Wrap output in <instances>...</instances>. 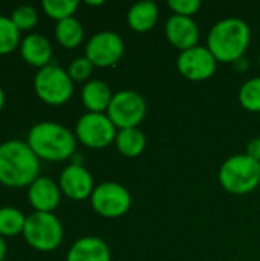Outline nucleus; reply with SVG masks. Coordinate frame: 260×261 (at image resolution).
I'll return each mask as SVG.
<instances>
[{"label":"nucleus","mask_w":260,"mask_h":261,"mask_svg":"<svg viewBox=\"0 0 260 261\" xmlns=\"http://www.w3.org/2000/svg\"><path fill=\"white\" fill-rule=\"evenodd\" d=\"M34 90L37 96L49 106H63L74 95V81L67 70L57 64L38 69L34 78Z\"/></svg>","instance_id":"6"},{"label":"nucleus","mask_w":260,"mask_h":261,"mask_svg":"<svg viewBox=\"0 0 260 261\" xmlns=\"http://www.w3.org/2000/svg\"><path fill=\"white\" fill-rule=\"evenodd\" d=\"M41 6L51 18L60 21V20L74 17L75 11L80 6V2L78 0H43Z\"/></svg>","instance_id":"24"},{"label":"nucleus","mask_w":260,"mask_h":261,"mask_svg":"<svg viewBox=\"0 0 260 261\" xmlns=\"http://www.w3.org/2000/svg\"><path fill=\"white\" fill-rule=\"evenodd\" d=\"M23 237L31 248L40 252H51L61 245L64 231L54 213L34 211L26 217Z\"/></svg>","instance_id":"5"},{"label":"nucleus","mask_w":260,"mask_h":261,"mask_svg":"<svg viewBox=\"0 0 260 261\" xmlns=\"http://www.w3.org/2000/svg\"><path fill=\"white\" fill-rule=\"evenodd\" d=\"M20 54L29 66L43 69L51 64L52 46L44 35L29 34L20 43Z\"/></svg>","instance_id":"16"},{"label":"nucleus","mask_w":260,"mask_h":261,"mask_svg":"<svg viewBox=\"0 0 260 261\" xmlns=\"http://www.w3.org/2000/svg\"><path fill=\"white\" fill-rule=\"evenodd\" d=\"M90 205L101 217L118 219L129 213L132 196L129 190L118 182H103L95 187L90 196Z\"/></svg>","instance_id":"9"},{"label":"nucleus","mask_w":260,"mask_h":261,"mask_svg":"<svg viewBox=\"0 0 260 261\" xmlns=\"http://www.w3.org/2000/svg\"><path fill=\"white\" fill-rule=\"evenodd\" d=\"M233 66H234V69H236L238 72H245V70L250 67V63H248V60H247L245 57H242V58H239L238 61H234Z\"/></svg>","instance_id":"29"},{"label":"nucleus","mask_w":260,"mask_h":261,"mask_svg":"<svg viewBox=\"0 0 260 261\" xmlns=\"http://www.w3.org/2000/svg\"><path fill=\"white\" fill-rule=\"evenodd\" d=\"M11 20L17 26L18 31H29V29H32L37 24L38 14H37V11H35L34 6H31V5H21V6H18V8H15L12 11Z\"/></svg>","instance_id":"25"},{"label":"nucleus","mask_w":260,"mask_h":261,"mask_svg":"<svg viewBox=\"0 0 260 261\" xmlns=\"http://www.w3.org/2000/svg\"><path fill=\"white\" fill-rule=\"evenodd\" d=\"M20 31L11 17L0 15V55L14 52L20 46Z\"/></svg>","instance_id":"23"},{"label":"nucleus","mask_w":260,"mask_h":261,"mask_svg":"<svg viewBox=\"0 0 260 261\" xmlns=\"http://www.w3.org/2000/svg\"><path fill=\"white\" fill-rule=\"evenodd\" d=\"M245 154L260 162V138H253L245 148Z\"/></svg>","instance_id":"28"},{"label":"nucleus","mask_w":260,"mask_h":261,"mask_svg":"<svg viewBox=\"0 0 260 261\" xmlns=\"http://www.w3.org/2000/svg\"><path fill=\"white\" fill-rule=\"evenodd\" d=\"M5 255H6V245H5V240H3V237L0 236V261H3Z\"/></svg>","instance_id":"30"},{"label":"nucleus","mask_w":260,"mask_h":261,"mask_svg":"<svg viewBox=\"0 0 260 261\" xmlns=\"http://www.w3.org/2000/svg\"><path fill=\"white\" fill-rule=\"evenodd\" d=\"M55 38L66 49L77 47L84 38V29H83L81 21L75 17H69V18L57 21Z\"/></svg>","instance_id":"20"},{"label":"nucleus","mask_w":260,"mask_h":261,"mask_svg":"<svg viewBox=\"0 0 260 261\" xmlns=\"http://www.w3.org/2000/svg\"><path fill=\"white\" fill-rule=\"evenodd\" d=\"M93 67L95 66L86 55L77 57L75 60L70 61V64L67 67V73L72 78V81H86L87 78H90Z\"/></svg>","instance_id":"26"},{"label":"nucleus","mask_w":260,"mask_h":261,"mask_svg":"<svg viewBox=\"0 0 260 261\" xmlns=\"http://www.w3.org/2000/svg\"><path fill=\"white\" fill-rule=\"evenodd\" d=\"M218 177L225 191L234 196H245L260 185V162L245 153L233 154L221 165Z\"/></svg>","instance_id":"4"},{"label":"nucleus","mask_w":260,"mask_h":261,"mask_svg":"<svg viewBox=\"0 0 260 261\" xmlns=\"http://www.w3.org/2000/svg\"><path fill=\"white\" fill-rule=\"evenodd\" d=\"M169 8L176 15L182 17H193L201 9L199 0H169Z\"/></svg>","instance_id":"27"},{"label":"nucleus","mask_w":260,"mask_h":261,"mask_svg":"<svg viewBox=\"0 0 260 261\" xmlns=\"http://www.w3.org/2000/svg\"><path fill=\"white\" fill-rule=\"evenodd\" d=\"M199 35V26L193 20V17L173 14L166 23V37L169 43L181 52L198 46Z\"/></svg>","instance_id":"13"},{"label":"nucleus","mask_w":260,"mask_h":261,"mask_svg":"<svg viewBox=\"0 0 260 261\" xmlns=\"http://www.w3.org/2000/svg\"><path fill=\"white\" fill-rule=\"evenodd\" d=\"M159 18V8L155 2H138L127 11V24L135 32H147L155 28Z\"/></svg>","instance_id":"18"},{"label":"nucleus","mask_w":260,"mask_h":261,"mask_svg":"<svg viewBox=\"0 0 260 261\" xmlns=\"http://www.w3.org/2000/svg\"><path fill=\"white\" fill-rule=\"evenodd\" d=\"M3 106H5V92H3V89L0 87V110L3 109Z\"/></svg>","instance_id":"31"},{"label":"nucleus","mask_w":260,"mask_h":261,"mask_svg":"<svg viewBox=\"0 0 260 261\" xmlns=\"http://www.w3.org/2000/svg\"><path fill=\"white\" fill-rule=\"evenodd\" d=\"M251 43V28L239 17H227L213 24L207 35V47L221 63H234L245 57Z\"/></svg>","instance_id":"2"},{"label":"nucleus","mask_w":260,"mask_h":261,"mask_svg":"<svg viewBox=\"0 0 260 261\" xmlns=\"http://www.w3.org/2000/svg\"><path fill=\"white\" fill-rule=\"evenodd\" d=\"M26 217L25 214L14 206L0 208V236L2 237H15L23 234Z\"/></svg>","instance_id":"21"},{"label":"nucleus","mask_w":260,"mask_h":261,"mask_svg":"<svg viewBox=\"0 0 260 261\" xmlns=\"http://www.w3.org/2000/svg\"><path fill=\"white\" fill-rule=\"evenodd\" d=\"M124 40L113 31H100L93 34L86 44V57L95 67L116 66L124 57Z\"/></svg>","instance_id":"10"},{"label":"nucleus","mask_w":260,"mask_h":261,"mask_svg":"<svg viewBox=\"0 0 260 261\" xmlns=\"http://www.w3.org/2000/svg\"><path fill=\"white\" fill-rule=\"evenodd\" d=\"M26 142L38 159L48 162L67 161L75 154L77 148L75 133L54 121H43L32 125Z\"/></svg>","instance_id":"3"},{"label":"nucleus","mask_w":260,"mask_h":261,"mask_svg":"<svg viewBox=\"0 0 260 261\" xmlns=\"http://www.w3.org/2000/svg\"><path fill=\"white\" fill-rule=\"evenodd\" d=\"M115 145L118 148V151L126 156V158H136L139 156L147 145V138L144 135V132L139 127L135 128H124V130H118L116 139H115Z\"/></svg>","instance_id":"19"},{"label":"nucleus","mask_w":260,"mask_h":261,"mask_svg":"<svg viewBox=\"0 0 260 261\" xmlns=\"http://www.w3.org/2000/svg\"><path fill=\"white\" fill-rule=\"evenodd\" d=\"M239 102L245 110L260 113V76H253L241 86Z\"/></svg>","instance_id":"22"},{"label":"nucleus","mask_w":260,"mask_h":261,"mask_svg":"<svg viewBox=\"0 0 260 261\" xmlns=\"http://www.w3.org/2000/svg\"><path fill=\"white\" fill-rule=\"evenodd\" d=\"M106 115L118 130L135 128L147 115V102L144 96L135 90H120L113 93Z\"/></svg>","instance_id":"7"},{"label":"nucleus","mask_w":260,"mask_h":261,"mask_svg":"<svg viewBox=\"0 0 260 261\" xmlns=\"http://www.w3.org/2000/svg\"><path fill=\"white\" fill-rule=\"evenodd\" d=\"M112 98V89L103 80H90L81 89L83 106L92 113H106Z\"/></svg>","instance_id":"17"},{"label":"nucleus","mask_w":260,"mask_h":261,"mask_svg":"<svg viewBox=\"0 0 260 261\" xmlns=\"http://www.w3.org/2000/svg\"><path fill=\"white\" fill-rule=\"evenodd\" d=\"M218 60L207 46H195L178 55L176 67L179 73L190 81H205L218 69Z\"/></svg>","instance_id":"11"},{"label":"nucleus","mask_w":260,"mask_h":261,"mask_svg":"<svg viewBox=\"0 0 260 261\" xmlns=\"http://www.w3.org/2000/svg\"><path fill=\"white\" fill-rule=\"evenodd\" d=\"M86 3H87L89 6H101V5H104L103 0H98V2H90V0H87Z\"/></svg>","instance_id":"32"},{"label":"nucleus","mask_w":260,"mask_h":261,"mask_svg":"<svg viewBox=\"0 0 260 261\" xmlns=\"http://www.w3.org/2000/svg\"><path fill=\"white\" fill-rule=\"evenodd\" d=\"M28 199L35 211L54 213L61 200L60 185L51 177H38L29 185Z\"/></svg>","instance_id":"14"},{"label":"nucleus","mask_w":260,"mask_h":261,"mask_svg":"<svg viewBox=\"0 0 260 261\" xmlns=\"http://www.w3.org/2000/svg\"><path fill=\"white\" fill-rule=\"evenodd\" d=\"M40 173V159L28 142L11 139L0 144V184L8 188L29 187Z\"/></svg>","instance_id":"1"},{"label":"nucleus","mask_w":260,"mask_h":261,"mask_svg":"<svg viewBox=\"0 0 260 261\" xmlns=\"http://www.w3.org/2000/svg\"><path fill=\"white\" fill-rule=\"evenodd\" d=\"M118 128L106 113L86 112L75 125L77 139L93 150H103L115 142Z\"/></svg>","instance_id":"8"},{"label":"nucleus","mask_w":260,"mask_h":261,"mask_svg":"<svg viewBox=\"0 0 260 261\" xmlns=\"http://www.w3.org/2000/svg\"><path fill=\"white\" fill-rule=\"evenodd\" d=\"M259 66H260V52H259Z\"/></svg>","instance_id":"33"},{"label":"nucleus","mask_w":260,"mask_h":261,"mask_svg":"<svg viewBox=\"0 0 260 261\" xmlns=\"http://www.w3.org/2000/svg\"><path fill=\"white\" fill-rule=\"evenodd\" d=\"M58 185H60L61 193L66 197L77 200V202L90 199L95 190L93 177L90 171L84 165H75V164L67 165L61 171Z\"/></svg>","instance_id":"12"},{"label":"nucleus","mask_w":260,"mask_h":261,"mask_svg":"<svg viewBox=\"0 0 260 261\" xmlns=\"http://www.w3.org/2000/svg\"><path fill=\"white\" fill-rule=\"evenodd\" d=\"M66 261H112V252L104 240L87 236L78 239L70 246Z\"/></svg>","instance_id":"15"}]
</instances>
